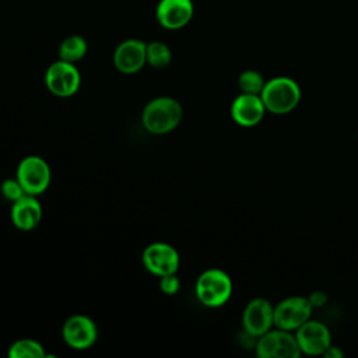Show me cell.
<instances>
[{"label": "cell", "instance_id": "1", "mask_svg": "<svg viewBox=\"0 0 358 358\" xmlns=\"http://www.w3.org/2000/svg\"><path fill=\"white\" fill-rule=\"evenodd\" d=\"M301 96L302 91L299 84L285 76L270 78L260 92L266 110L273 115H287L292 112L299 105Z\"/></svg>", "mask_w": 358, "mask_h": 358}, {"label": "cell", "instance_id": "2", "mask_svg": "<svg viewBox=\"0 0 358 358\" xmlns=\"http://www.w3.org/2000/svg\"><path fill=\"white\" fill-rule=\"evenodd\" d=\"M182 116L183 109L176 99L171 96H158L144 106L141 122L147 131L152 134H165L178 127Z\"/></svg>", "mask_w": 358, "mask_h": 358}, {"label": "cell", "instance_id": "3", "mask_svg": "<svg viewBox=\"0 0 358 358\" xmlns=\"http://www.w3.org/2000/svg\"><path fill=\"white\" fill-rule=\"evenodd\" d=\"M196 296L208 308H218L228 302L232 295V280L221 268L203 271L196 281Z\"/></svg>", "mask_w": 358, "mask_h": 358}, {"label": "cell", "instance_id": "4", "mask_svg": "<svg viewBox=\"0 0 358 358\" xmlns=\"http://www.w3.org/2000/svg\"><path fill=\"white\" fill-rule=\"evenodd\" d=\"M255 350L259 358H298L302 354L295 334L282 329H271L259 336Z\"/></svg>", "mask_w": 358, "mask_h": 358}, {"label": "cell", "instance_id": "5", "mask_svg": "<svg viewBox=\"0 0 358 358\" xmlns=\"http://www.w3.org/2000/svg\"><path fill=\"white\" fill-rule=\"evenodd\" d=\"M50 168L42 157L28 155L18 164L17 179L27 194L38 196L43 193L50 185Z\"/></svg>", "mask_w": 358, "mask_h": 358}, {"label": "cell", "instance_id": "6", "mask_svg": "<svg viewBox=\"0 0 358 358\" xmlns=\"http://www.w3.org/2000/svg\"><path fill=\"white\" fill-rule=\"evenodd\" d=\"M312 309L313 306L308 296H288L274 306V326L277 329L295 331L310 319Z\"/></svg>", "mask_w": 358, "mask_h": 358}, {"label": "cell", "instance_id": "7", "mask_svg": "<svg viewBox=\"0 0 358 358\" xmlns=\"http://www.w3.org/2000/svg\"><path fill=\"white\" fill-rule=\"evenodd\" d=\"M46 88L56 96H71L81 84V76L74 63L57 60L52 63L45 73Z\"/></svg>", "mask_w": 358, "mask_h": 358}, {"label": "cell", "instance_id": "8", "mask_svg": "<svg viewBox=\"0 0 358 358\" xmlns=\"http://www.w3.org/2000/svg\"><path fill=\"white\" fill-rule=\"evenodd\" d=\"M141 259L145 270L157 277L176 273L179 267L178 250L165 242L150 243L144 249Z\"/></svg>", "mask_w": 358, "mask_h": 358}, {"label": "cell", "instance_id": "9", "mask_svg": "<svg viewBox=\"0 0 358 358\" xmlns=\"http://www.w3.org/2000/svg\"><path fill=\"white\" fill-rule=\"evenodd\" d=\"M66 344L74 350H87L92 347L98 338V327L95 322L85 315L70 316L62 329Z\"/></svg>", "mask_w": 358, "mask_h": 358}, {"label": "cell", "instance_id": "10", "mask_svg": "<svg viewBox=\"0 0 358 358\" xmlns=\"http://www.w3.org/2000/svg\"><path fill=\"white\" fill-rule=\"evenodd\" d=\"M243 330L255 337L264 334L274 326V306L266 298H253L242 313Z\"/></svg>", "mask_w": 358, "mask_h": 358}, {"label": "cell", "instance_id": "11", "mask_svg": "<svg viewBox=\"0 0 358 358\" xmlns=\"http://www.w3.org/2000/svg\"><path fill=\"white\" fill-rule=\"evenodd\" d=\"M295 337L301 352L308 355H323L331 345V334L329 327L319 322L309 319L295 330Z\"/></svg>", "mask_w": 358, "mask_h": 358}, {"label": "cell", "instance_id": "12", "mask_svg": "<svg viewBox=\"0 0 358 358\" xmlns=\"http://www.w3.org/2000/svg\"><path fill=\"white\" fill-rule=\"evenodd\" d=\"M147 63V43L140 39H126L113 52V64L123 74H134Z\"/></svg>", "mask_w": 358, "mask_h": 358}, {"label": "cell", "instance_id": "13", "mask_svg": "<svg viewBox=\"0 0 358 358\" xmlns=\"http://www.w3.org/2000/svg\"><path fill=\"white\" fill-rule=\"evenodd\" d=\"M266 112L260 95L241 92L231 103L232 120L242 127L257 126L263 120Z\"/></svg>", "mask_w": 358, "mask_h": 358}, {"label": "cell", "instance_id": "14", "mask_svg": "<svg viewBox=\"0 0 358 358\" xmlns=\"http://www.w3.org/2000/svg\"><path fill=\"white\" fill-rule=\"evenodd\" d=\"M194 13L192 0H159L155 17L166 29H180L189 24Z\"/></svg>", "mask_w": 358, "mask_h": 358}, {"label": "cell", "instance_id": "15", "mask_svg": "<svg viewBox=\"0 0 358 358\" xmlns=\"http://www.w3.org/2000/svg\"><path fill=\"white\" fill-rule=\"evenodd\" d=\"M42 220V206L35 196L25 194L13 201L11 221L21 231H31L39 225Z\"/></svg>", "mask_w": 358, "mask_h": 358}, {"label": "cell", "instance_id": "16", "mask_svg": "<svg viewBox=\"0 0 358 358\" xmlns=\"http://www.w3.org/2000/svg\"><path fill=\"white\" fill-rule=\"evenodd\" d=\"M88 45L87 41L80 35H70L67 36L59 48V57L62 60L76 63L81 60L87 53Z\"/></svg>", "mask_w": 358, "mask_h": 358}, {"label": "cell", "instance_id": "17", "mask_svg": "<svg viewBox=\"0 0 358 358\" xmlns=\"http://www.w3.org/2000/svg\"><path fill=\"white\" fill-rule=\"evenodd\" d=\"M10 358H45L46 352L41 343L32 338H21L14 341L8 348Z\"/></svg>", "mask_w": 358, "mask_h": 358}, {"label": "cell", "instance_id": "18", "mask_svg": "<svg viewBox=\"0 0 358 358\" xmlns=\"http://www.w3.org/2000/svg\"><path fill=\"white\" fill-rule=\"evenodd\" d=\"M172 60V52L169 46L159 41L147 43V63L154 69H165Z\"/></svg>", "mask_w": 358, "mask_h": 358}, {"label": "cell", "instance_id": "19", "mask_svg": "<svg viewBox=\"0 0 358 358\" xmlns=\"http://www.w3.org/2000/svg\"><path fill=\"white\" fill-rule=\"evenodd\" d=\"M264 84L263 76L256 70H245L238 77V87L243 94L260 95Z\"/></svg>", "mask_w": 358, "mask_h": 358}, {"label": "cell", "instance_id": "20", "mask_svg": "<svg viewBox=\"0 0 358 358\" xmlns=\"http://www.w3.org/2000/svg\"><path fill=\"white\" fill-rule=\"evenodd\" d=\"M1 193L10 201H15V200H18V199H21L22 196L27 194L17 178L15 179H6L1 183Z\"/></svg>", "mask_w": 358, "mask_h": 358}, {"label": "cell", "instance_id": "21", "mask_svg": "<svg viewBox=\"0 0 358 358\" xmlns=\"http://www.w3.org/2000/svg\"><path fill=\"white\" fill-rule=\"evenodd\" d=\"M180 288V281L176 273L159 277V289L166 295H175Z\"/></svg>", "mask_w": 358, "mask_h": 358}, {"label": "cell", "instance_id": "22", "mask_svg": "<svg viewBox=\"0 0 358 358\" xmlns=\"http://www.w3.org/2000/svg\"><path fill=\"white\" fill-rule=\"evenodd\" d=\"M308 299L313 308H319L327 302V295H326V292L317 289V291H313L312 294H309Z\"/></svg>", "mask_w": 358, "mask_h": 358}, {"label": "cell", "instance_id": "23", "mask_svg": "<svg viewBox=\"0 0 358 358\" xmlns=\"http://www.w3.org/2000/svg\"><path fill=\"white\" fill-rule=\"evenodd\" d=\"M324 357H327V358H341L343 355H344V352L340 350V347H336V345H330L326 351H324V354H323Z\"/></svg>", "mask_w": 358, "mask_h": 358}]
</instances>
